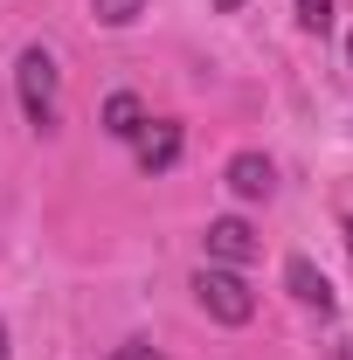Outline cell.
I'll use <instances>...</instances> for the list:
<instances>
[{"instance_id":"8fae6325","label":"cell","mask_w":353,"mask_h":360,"mask_svg":"<svg viewBox=\"0 0 353 360\" xmlns=\"http://www.w3.org/2000/svg\"><path fill=\"white\" fill-rule=\"evenodd\" d=\"M236 7H243V0H215V14H236Z\"/></svg>"},{"instance_id":"ba28073f","label":"cell","mask_w":353,"mask_h":360,"mask_svg":"<svg viewBox=\"0 0 353 360\" xmlns=\"http://www.w3.org/2000/svg\"><path fill=\"white\" fill-rule=\"evenodd\" d=\"M90 14H97L104 28H132L139 14H146V0H90Z\"/></svg>"},{"instance_id":"52a82bcc","label":"cell","mask_w":353,"mask_h":360,"mask_svg":"<svg viewBox=\"0 0 353 360\" xmlns=\"http://www.w3.org/2000/svg\"><path fill=\"white\" fill-rule=\"evenodd\" d=\"M104 132L111 139H139L146 132V104H139L132 90H111V97H104Z\"/></svg>"},{"instance_id":"9c48e42d","label":"cell","mask_w":353,"mask_h":360,"mask_svg":"<svg viewBox=\"0 0 353 360\" xmlns=\"http://www.w3.org/2000/svg\"><path fill=\"white\" fill-rule=\"evenodd\" d=\"M298 28L305 35H326L333 28V0H298Z\"/></svg>"},{"instance_id":"3957f363","label":"cell","mask_w":353,"mask_h":360,"mask_svg":"<svg viewBox=\"0 0 353 360\" xmlns=\"http://www.w3.org/2000/svg\"><path fill=\"white\" fill-rule=\"evenodd\" d=\"M201 243H208V264H222V270H243L257 250H264V243L250 236V222H243V215H215Z\"/></svg>"},{"instance_id":"5b68a950","label":"cell","mask_w":353,"mask_h":360,"mask_svg":"<svg viewBox=\"0 0 353 360\" xmlns=\"http://www.w3.org/2000/svg\"><path fill=\"white\" fill-rule=\"evenodd\" d=\"M132 146H139V167H146V174H167L180 160V125L174 118H146V132H139Z\"/></svg>"},{"instance_id":"4fadbf2b","label":"cell","mask_w":353,"mask_h":360,"mask_svg":"<svg viewBox=\"0 0 353 360\" xmlns=\"http://www.w3.org/2000/svg\"><path fill=\"white\" fill-rule=\"evenodd\" d=\"M0 360H14V354H7V326H0Z\"/></svg>"},{"instance_id":"9a60e30c","label":"cell","mask_w":353,"mask_h":360,"mask_svg":"<svg viewBox=\"0 0 353 360\" xmlns=\"http://www.w3.org/2000/svg\"><path fill=\"white\" fill-rule=\"evenodd\" d=\"M347 63H353V35H347Z\"/></svg>"},{"instance_id":"8992f818","label":"cell","mask_w":353,"mask_h":360,"mask_svg":"<svg viewBox=\"0 0 353 360\" xmlns=\"http://www.w3.org/2000/svg\"><path fill=\"white\" fill-rule=\"evenodd\" d=\"M284 284H291V298H298V305H305V312H333V284H326V270L312 264V257H291V264H284Z\"/></svg>"},{"instance_id":"277c9868","label":"cell","mask_w":353,"mask_h":360,"mask_svg":"<svg viewBox=\"0 0 353 360\" xmlns=\"http://www.w3.org/2000/svg\"><path fill=\"white\" fill-rule=\"evenodd\" d=\"M222 180H229V194H236V201H270V194H277V167H270L264 153H236Z\"/></svg>"},{"instance_id":"7c38bea8","label":"cell","mask_w":353,"mask_h":360,"mask_svg":"<svg viewBox=\"0 0 353 360\" xmlns=\"http://www.w3.org/2000/svg\"><path fill=\"white\" fill-rule=\"evenodd\" d=\"M340 236H347V257H353V215H347V229H340Z\"/></svg>"},{"instance_id":"30bf717a","label":"cell","mask_w":353,"mask_h":360,"mask_svg":"<svg viewBox=\"0 0 353 360\" xmlns=\"http://www.w3.org/2000/svg\"><path fill=\"white\" fill-rule=\"evenodd\" d=\"M111 360H167V354H160V347H146V340H132V347H118Z\"/></svg>"},{"instance_id":"6da1fadb","label":"cell","mask_w":353,"mask_h":360,"mask_svg":"<svg viewBox=\"0 0 353 360\" xmlns=\"http://www.w3.org/2000/svg\"><path fill=\"white\" fill-rule=\"evenodd\" d=\"M14 97H21V118L35 125V132H63V70H56V56L42 42L21 49V63H14Z\"/></svg>"},{"instance_id":"5bb4252c","label":"cell","mask_w":353,"mask_h":360,"mask_svg":"<svg viewBox=\"0 0 353 360\" xmlns=\"http://www.w3.org/2000/svg\"><path fill=\"white\" fill-rule=\"evenodd\" d=\"M340 360H353V340H347V347H340Z\"/></svg>"},{"instance_id":"7a4b0ae2","label":"cell","mask_w":353,"mask_h":360,"mask_svg":"<svg viewBox=\"0 0 353 360\" xmlns=\"http://www.w3.org/2000/svg\"><path fill=\"white\" fill-rule=\"evenodd\" d=\"M194 298H201V312L215 319V326H250V319H257V291L243 284V270L208 264L194 277Z\"/></svg>"}]
</instances>
